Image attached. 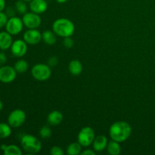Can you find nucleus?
Returning <instances> with one entry per match:
<instances>
[{
	"mask_svg": "<svg viewBox=\"0 0 155 155\" xmlns=\"http://www.w3.org/2000/svg\"><path fill=\"white\" fill-rule=\"evenodd\" d=\"M131 133V126L125 121H117L114 123L109 130V135L112 140L120 143L128 139Z\"/></svg>",
	"mask_w": 155,
	"mask_h": 155,
	"instance_id": "f257e3e1",
	"label": "nucleus"
},
{
	"mask_svg": "<svg viewBox=\"0 0 155 155\" xmlns=\"http://www.w3.org/2000/svg\"><path fill=\"white\" fill-rule=\"evenodd\" d=\"M52 30L56 35L65 38L74 34L75 27L71 20L68 18H59L53 23Z\"/></svg>",
	"mask_w": 155,
	"mask_h": 155,
	"instance_id": "f03ea898",
	"label": "nucleus"
},
{
	"mask_svg": "<svg viewBox=\"0 0 155 155\" xmlns=\"http://www.w3.org/2000/svg\"><path fill=\"white\" fill-rule=\"evenodd\" d=\"M21 144L23 149L29 154H37L42 149L41 142L33 135H24L21 137Z\"/></svg>",
	"mask_w": 155,
	"mask_h": 155,
	"instance_id": "7ed1b4c3",
	"label": "nucleus"
},
{
	"mask_svg": "<svg viewBox=\"0 0 155 155\" xmlns=\"http://www.w3.org/2000/svg\"><path fill=\"white\" fill-rule=\"evenodd\" d=\"M31 74L35 80L38 81H45L51 77V67L45 64H37L32 68Z\"/></svg>",
	"mask_w": 155,
	"mask_h": 155,
	"instance_id": "20e7f679",
	"label": "nucleus"
},
{
	"mask_svg": "<svg viewBox=\"0 0 155 155\" xmlns=\"http://www.w3.org/2000/svg\"><path fill=\"white\" fill-rule=\"evenodd\" d=\"M95 138V133L90 127H85L80 131L77 136L78 142L83 147H89L93 142Z\"/></svg>",
	"mask_w": 155,
	"mask_h": 155,
	"instance_id": "39448f33",
	"label": "nucleus"
},
{
	"mask_svg": "<svg viewBox=\"0 0 155 155\" xmlns=\"http://www.w3.org/2000/svg\"><path fill=\"white\" fill-rule=\"evenodd\" d=\"M25 112L21 109L14 110L8 117V124L13 128H18L24 124L26 120Z\"/></svg>",
	"mask_w": 155,
	"mask_h": 155,
	"instance_id": "423d86ee",
	"label": "nucleus"
},
{
	"mask_svg": "<svg viewBox=\"0 0 155 155\" xmlns=\"http://www.w3.org/2000/svg\"><path fill=\"white\" fill-rule=\"evenodd\" d=\"M24 23L22 19L18 17H12L8 20V22L5 25L6 31L8 32L12 36L18 35L22 31Z\"/></svg>",
	"mask_w": 155,
	"mask_h": 155,
	"instance_id": "0eeeda50",
	"label": "nucleus"
},
{
	"mask_svg": "<svg viewBox=\"0 0 155 155\" xmlns=\"http://www.w3.org/2000/svg\"><path fill=\"white\" fill-rule=\"evenodd\" d=\"M23 23L28 29H36L40 26L42 20L39 15L34 12H28L24 14L22 18Z\"/></svg>",
	"mask_w": 155,
	"mask_h": 155,
	"instance_id": "6e6552de",
	"label": "nucleus"
},
{
	"mask_svg": "<svg viewBox=\"0 0 155 155\" xmlns=\"http://www.w3.org/2000/svg\"><path fill=\"white\" fill-rule=\"evenodd\" d=\"M17 71L15 68L3 65L0 68V81L3 83H11L16 79Z\"/></svg>",
	"mask_w": 155,
	"mask_h": 155,
	"instance_id": "1a4fd4ad",
	"label": "nucleus"
},
{
	"mask_svg": "<svg viewBox=\"0 0 155 155\" xmlns=\"http://www.w3.org/2000/svg\"><path fill=\"white\" fill-rule=\"evenodd\" d=\"M27 42L22 39H17L12 42L11 46V51L15 57L21 58L25 55L27 51Z\"/></svg>",
	"mask_w": 155,
	"mask_h": 155,
	"instance_id": "9d476101",
	"label": "nucleus"
},
{
	"mask_svg": "<svg viewBox=\"0 0 155 155\" xmlns=\"http://www.w3.org/2000/svg\"><path fill=\"white\" fill-rule=\"evenodd\" d=\"M42 39V33L36 29H29L24 34V40L30 45L38 44Z\"/></svg>",
	"mask_w": 155,
	"mask_h": 155,
	"instance_id": "9b49d317",
	"label": "nucleus"
},
{
	"mask_svg": "<svg viewBox=\"0 0 155 155\" xmlns=\"http://www.w3.org/2000/svg\"><path fill=\"white\" fill-rule=\"evenodd\" d=\"M31 12L36 14L44 13L48 8V3L45 0H32L30 3Z\"/></svg>",
	"mask_w": 155,
	"mask_h": 155,
	"instance_id": "f8f14e48",
	"label": "nucleus"
},
{
	"mask_svg": "<svg viewBox=\"0 0 155 155\" xmlns=\"http://www.w3.org/2000/svg\"><path fill=\"white\" fill-rule=\"evenodd\" d=\"M107 144H108V141H107L106 136H95V139L92 142V146H93V149L95 152H100L107 148Z\"/></svg>",
	"mask_w": 155,
	"mask_h": 155,
	"instance_id": "ddd939ff",
	"label": "nucleus"
},
{
	"mask_svg": "<svg viewBox=\"0 0 155 155\" xmlns=\"http://www.w3.org/2000/svg\"><path fill=\"white\" fill-rule=\"evenodd\" d=\"M12 35L8 32H0V49L7 50L11 48L12 45Z\"/></svg>",
	"mask_w": 155,
	"mask_h": 155,
	"instance_id": "4468645a",
	"label": "nucleus"
},
{
	"mask_svg": "<svg viewBox=\"0 0 155 155\" xmlns=\"http://www.w3.org/2000/svg\"><path fill=\"white\" fill-rule=\"evenodd\" d=\"M64 116L59 110H53L48 114L47 117V122L51 126H58L62 122Z\"/></svg>",
	"mask_w": 155,
	"mask_h": 155,
	"instance_id": "2eb2a0df",
	"label": "nucleus"
},
{
	"mask_svg": "<svg viewBox=\"0 0 155 155\" xmlns=\"http://www.w3.org/2000/svg\"><path fill=\"white\" fill-rule=\"evenodd\" d=\"M69 72L74 76H78L83 71V65L79 60H72L68 65Z\"/></svg>",
	"mask_w": 155,
	"mask_h": 155,
	"instance_id": "dca6fc26",
	"label": "nucleus"
},
{
	"mask_svg": "<svg viewBox=\"0 0 155 155\" xmlns=\"http://www.w3.org/2000/svg\"><path fill=\"white\" fill-rule=\"evenodd\" d=\"M107 153L110 155H119L121 152V146L120 142L111 140L108 142L107 146Z\"/></svg>",
	"mask_w": 155,
	"mask_h": 155,
	"instance_id": "f3484780",
	"label": "nucleus"
},
{
	"mask_svg": "<svg viewBox=\"0 0 155 155\" xmlns=\"http://www.w3.org/2000/svg\"><path fill=\"white\" fill-rule=\"evenodd\" d=\"M42 40L44 41L45 44L47 45H54L56 42V34L54 31L51 30H45L42 33Z\"/></svg>",
	"mask_w": 155,
	"mask_h": 155,
	"instance_id": "a211bd4d",
	"label": "nucleus"
},
{
	"mask_svg": "<svg viewBox=\"0 0 155 155\" xmlns=\"http://www.w3.org/2000/svg\"><path fill=\"white\" fill-rule=\"evenodd\" d=\"M82 145L77 142H73L68 146L67 153L69 155H78L82 152Z\"/></svg>",
	"mask_w": 155,
	"mask_h": 155,
	"instance_id": "6ab92c4d",
	"label": "nucleus"
},
{
	"mask_svg": "<svg viewBox=\"0 0 155 155\" xmlns=\"http://www.w3.org/2000/svg\"><path fill=\"white\" fill-rule=\"evenodd\" d=\"M12 134V127L8 124L0 123V139H7Z\"/></svg>",
	"mask_w": 155,
	"mask_h": 155,
	"instance_id": "aec40b11",
	"label": "nucleus"
},
{
	"mask_svg": "<svg viewBox=\"0 0 155 155\" xmlns=\"http://www.w3.org/2000/svg\"><path fill=\"white\" fill-rule=\"evenodd\" d=\"M15 69L18 74H24L27 72L29 68V64L24 59H20L15 64Z\"/></svg>",
	"mask_w": 155,
	"mask_h": 155,
	"instance_id": "412c9836",
	"label": "nucleus"
},
{
	"mask_svg": "<svg viewBox=\"0 0 155 155\" xmlns=\"http://www.w3.org/2000/svg\"><path fill=\"white\" fill-rule=\"evenodd\" d=\"M3 154L5 155H21L22 151L17 145H9L6 146L5 149L3 151Z\"/></svg>",
	"mask_w": 155,
	"mask_h": 155,
	"instance_id": "4be33fe9",
	"label": "nucleus"
},
{
	"mask_svg": "<svg viewBox=\"0 0 155 155\" xmlns=\"http://www.w3.org/2000/svg\"><path fill=\"white\" fill-rule=\"evenodd\" d=\"M15 10L21 15H24L27 12V6L25 2L23 0H18L15 2Z\"/></svg>",
	"mask_w": 155,
	"mask_h": 155,
	"instance_id": "5701e85b",
	"label": "nucleus"
},
{
	"mask_svg": "<svg viewBox=\"0 0 155 155\" xmlns=\"http://www.w3.org/2000/svg\"><path fill=\"white\" fill-rule=\"evenodd\" d=\"M39 136L42 139H46L51 137V130L48 126H44L39 130Z\"/></svg>",
	"mask_w": 155,
	"mask_h": 155,
	"instance_id": "b1692460",
	"label": "nucleus"
},
{
	"mask_svg": "<svg viewBox=\"0 0 155 155\" xmlns=\"http://www.w3.org/2000/svg\"><path fill=\"white\" fill-rule=\"evenodd\" d=\"M8 20V16L7 14L4 13L3 12H0V28L5 27Z\"/></svg>",
	"mask_w": 155,
	"mask_h": 155,
	"instance_id": "393cba45",
	"label": "nucleus"
},
{
	"mask_svg": "<svg viewBox=\"0 0 155 155\" xmlns=\"http://www.w3.org/2000/svg\"><path fill=\"white\" fill-rule=\"evenodd\" d=\"M50 154L51 155H64V152L61 147L53 146L50 149Z\"/></svg>",
	"mask_w": 155,
	"mask_h": 155,
	"instance_id": "a878e982",
	"label": "nucleus"
},
{
	"mask_svg": "<svg viewBox=\"0 0 155 155\" xmlns=\"http://www.w3.org/2000/svg\"><path fill=\"white\" fill-rule=\"evenodd\" d=\"M63 44H64V45L66 47V48H71L74 46V40H73V39L71 38V36H69V37L64 38V41H63Z\"/></svg>",
	"mask_w": 155,
	"mask_h": 155,
	"instance_id": "bb28decb",
	"label": "nucleus"
},
{
	"mask_svg": "<svg viewBox=\"0 0 155 155\" xmlns=\"http://www.w3.org/2000/svg\"><path fill=\"white\" fill-rule=\"evenodd\" d=\"M58 58L56 56H51L48 58L47 64L51 68V67H55L58 64Z\"/></svg>",
	"mask_w": 155,
	"mask_h": 155,
	"instance_id": "cd10ccee",
	"label": "nucleus"
},
{
	"mask_svg": "<svg viewBox=\"0 0 155 155\" xmlns=\"http://www.w3.org/2000/svg\"><path fill=\"white\" fill-rule=\"evenodd\" d=\"M7 62V57L4 52H0V66H3Z\"/></svg>",
	"mask_w": 155,
	"mask_h": 155,
	"instance_id": "c85d7f7f",
	"label": "nucleus"
},
{
	"mask_svg": "<svg viewBox=\"0 0 155 155\" xmlns=\"http://www.w3.org/2000/svg\"><path fill=\"white\" fill-rule=\"evenodd\" d=\"M15 9H14L13 8H12V7L8 8H7V13H6V14H7L8 16L10 17V18L15 16Z\"/></svg>",
	"mask_w": 155,
	"mask_h": 155,
	"instance_id": "c756f323",
	"label": "nucleus"
},
{
	"mask_svg": "<svg viewBox=\"0 0 155 155\" xmlns=\"http://www.w3.org/2000/svg\"><path fill=\"white\" fill-rule=\"evenodd\" d=\"M82 155H95V151H93L92 149H86L85 151H82L81 154Z\"/></svg>",
	"mask_w": 155,
	"mask_h": 155,
	"instance_id": "7c9ffc66",
	"label": "nucleus"
},
{
	"mask_svg": "<svg viewBox=\"0 0 155 155\" xmlns=\"http://www.w3.org/2000/svg\"><path fill=\"white\" fill-rule=\"evenodd\" d=\"M5 8V0H0V12Z\"/></svg>",
	"mask_w": 155,
	"mask_h": 155,
	"instance_id": "2f4dec72",
	"label": "nucleus"
},
{
	"mask_svg": "<svg viewBox=\"0 0 155 155\" xmlns=\"http://www.w3.org/2000/svg\"><path fill=\"white\" fill-rule=\"evenodd\" d=\"M56 1H57L58 3H64L66 2L68 0H56Z\"/></svg>",
	"mask_w": 155,
	"mask_h": 155,
	"instance_id": "473e14b6",
	"label": "nucleus"
},
{
	"mask_svg": "<svg viewBox=\"0 0 155 155\" xmlns=\"http://www.w3.org/2000/svg\"><path fill=\"white\" fill-rule=\"evenodd\" d=\"M2 108H3V103H2V101L0 100V111L2 110Z\"/></svg>",
	"mask_w": 155,
	"mask_h": 155,
	"instance_id": "72a5a7b5",
	"label": "nucleus"
},
{
	"mask_svg": "<svg viewBox=\"0 0 155 155\" xmlns=\"http://www.w3.org/2000/svg\"><path fill=\"white\" fill-rule=\"evenodd\" d=\"M6 146H7V145H2V146H1V149L2 150V151H4V150L5 149Z\"/></svg>",
	"mask_w": 155,
	"mask_h": 155,
	"instance_id": "f704fd0d",
	"label": "nucleus"
},
{
	"mask_svg": "<svg viewBox=\"0 0 155 155\" xmlns=\"http://www.w3.org/2000/svg\"><path fill=\"white\" fill-rule=\"evenodd\" d=\"M23 1H24V2H31L32 0H23Z\"/></svg>",
	"mask_w": 155,
	"mask_h": 155,
	"instance_id": "c9c22d12",
	"label": "nucleus"
}]
</instances>
